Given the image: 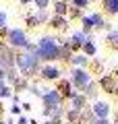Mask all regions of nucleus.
Returning <instances> with one entry per match:
<instances>
[{"label":"nucleus","mask_w":118,"mask_h":124,"mask_svg":"<svg viewBox=\"0 0 118 124\" xmlns=\"http://www.w3.org/2000/svg\"><path fill=\"white\" fill-rule=\"evenodd\" d=\"M58 101H60V95H58L56 91H48V93H44V103H46V108H56L58 106Z\"/></svg>","instance_id":"nucleus-5"},{"label":"nucleus","mask_w":118,"mask_h":124,"mask_svg":"<svg viewBox=\"0 0 118 124\" xmlns=\"http://www.w3.org/2000/svg\"><path fill=\"white\" fill-rule=\"evenodd\" d=\"M95 124H108V120H106V118H101V120H97Z\"/></svg>","instance_id":"nucleus-22"},{"label":"nucleus","mask_w":118,"mask_h":124,"mask_svg":"<svg viewBox=\"0 0 118 124\" xmlns=\"http://www.w3.org/2000/svg\"><path fill=\"white\" fill-rule=\"evenodd\" d=\"M93 112H95L100 118H106V116H108V112H110V106H108V103H95Z\"/></svg>","instance_id":"nucleus-6"},{"label":"nucleus","mask_w":118,"mask_h":124,"mask_svg":"<svg viewBox=\"0 0 118 124\" xmlns=\"http://www.w3.org/2000/svg\"><path fill=\"white\" fill-rule=\"evenodd\" d=\"M73 103H75V108H81L83 106V97H75L73 95Z\"/></svg>","instance_id":"nucleus-15"},{"label":"nucleus","mask_w":118,"mask_h":124,"mask_svg":"<svg viewBox=\"0 0 118 124\" xmlns=\"http://www.w3.org/2000/svg\"><path fill=\"white\" fill-rule=\"evenodd\" d=\"M106 8L110 13H118V0H106Z\"/></svg>","instance_id":"nucleus-9"},{"label":"nucleus","mask_w":118,"mask_h":124,"mask_svg":"<svg viewBox=\"0 0 118 124\" xmlns=\"http://www.w3.org/2000/svg\"><path fill=\"white\" fill-rule=\"evenodd\" d=\"M0 95H8V89H6L2 83H0Z\"/></svg>","instance_id":"nucleus-20"},{"label":"nucleus","mask_w":118,"mask_h":124,"mask_svg":"<svg viewBox=\"0 0 118 124\" xmlns=\"http://www.w3.org/2000/svg\"><path fill=\"white\" fill-rule=\"evenodd\" d=\"M60 91L64 93V95H68V97L75 95V91H70V83H68V81H62V83H60Z\"/></svg>","instance_id":"nucleus-8"},{"label":"nucleus","mask_w":118,"mask_h":124,"mask_svg":"<svg viewBox=\"0 0 118 124\" xmlns=\"http://www.w3.org/2000/svg\"><path fill=\"white\" fill-rule=\"evenodd\" d=\"M42 75H44L46 79H56L60 72H58V68H54V66H46L44 70H42Z\"/></svg>","instance_id":"nucleus-7"},{"label":"nucleus","mask_w":118,"mask_h":124,"mask_svg":"<svg viewBox=\"0 0 118 124\" xmlns=\"http://www.w3.org/2000/svg\"><path fill=\"white\" fill-rule=\"evenodd\" d=\"M21 2H29V0H21Z\"/></svg>","instance_id":"nucleus-23"},{"label":"nucleus","mask_w":118,"mask_h":124,"mask_svg":"<svg viewBox=\"0 0 118 124\" xmlns=\"http://www.w3.org/2000/svg\"><path fill=\"white\" fill-rule=\"evenodd\" d=\"M85 52H87V54H95V46H93L91 41H89V44H85Z\"/></svg>","instance_id":"nucleus-14"},{"label":"nucleus","mask_w":118,"mask_h":124,"mask_svg":"<svg viewBox=\"0 0 118 124\" xmlns=\"http://www.w3.org/2000/svg\"><path fill=\"white\" fill-rule=\"evenodd\" d=\"M0 79H2V70H0Z\"/></svg>","instance_id":"nucleus-24"},{"label":"nucleus","mask_w":118,"mask_h":124,"mask_svg":"<svg viewBox=\"0 0 118 124\" xmlns=\"http://www.w3.org/2000/svg\"><path fill=\"white\" fill-rule=\"evenodd\" d=\"M87 2H89V0H73V4H75V6H79V8H81V6H85Z\"/></svg>","instance_id":"nucleus-17"},{"label":"nucleus","mask_w":118,"mask_h":124,"mask_svg":"<svg viewBox=\"0 0 118 124\" xmlns=\"http://www.w3.org/2000/svg\"><path fill=\"white\" fill-rule=\"evenodd\" d=\"M64 10H66V6L62 4V2H58V4H56V13H58V15H62Z\"/></svg>","instance_id":"nucleus-16"},{"label":"nucleus","mask_w":118,"mask_h":124,"mask_svg":"<svg viewBox=\"0 0 118 124\" xmlns=\"http://www.w3.org/2000/svg\"><path fill=\"white\" fill-rule=\"evenodd\" d=\"M73 81H75V85H79V87H87L89 85V75L85 70H75L73 72Z\"/></svg>","instance_id":"nucleus-4"},{"label":"nucleus","mask_w":118,"mask_h":124,"mask_svg":"<svg viewBox=\"0 0 118 124\" xmlns=\"http://www.w3.org/2000/svg\"><path fill=\"white\" fill-rule=\"evenodd\" d=\"M108 39H110V41H114V44H118V31H116V33H110Z\"/></svg>","instance_id":"nucleus-18"},{"label":"nucleus","mask_w":118,"mask_h":124,"mask_svg":"<svg viewBox=\"0 0 118 124\" xmlns=\"http://www.w3.org/2000/svg\"><path fill=\"white\" fill-rule=\"evenodd\" d=\"M52 25H54V27H58V29H62V27H64V19H60V17L56 19V17H54V21H52Z\"/></svg>","instance_id":"nucleus-13"},{"label":"nucleus","mask_w":118,"mask_h":124,"mask_svg":"<svg viewBox=\"0 0 118 124\" xmlns=\"http://www.w3.org/2000/svg\"><path fill=\"white\" fill-rule=\"evenodd\" d=\"M37 56H42L44 60H54V58H58V56H60V50H58L56 41L50 39V37L39 39V44H37Z\"/></svg>","instance_id":"nucleus-1"},{"label":"nucleus","mask_w":118,"mask_h":124,"mask_svg":"<svg viewBox=\"0 0 118 124\" xmlns=\"http://www.w3.org/2000/svg\"><path fill=\"white\" fill-rule=\"evenodd\" d=\"M35 66H37V58L31 56V54L19 58V68H21L25 75H27V72H31V70H35Z\"/></svg>","instance_id":"nucleus-2"},{"label":"nucleus","mask_w":118,"mask_h":124,"mask_svg":"<svg viewBox=\"0 0 118 124\" xmlns=\"http://www.w3.org/2000/svg\"><path fill=\"white\" fill-rule=\"evenodd\" d=\"M81 41H83V35H81V33H75L73 39H70V46H79Z\"/></svg>","instance_id":"nucleus-11"},{"label":"nucleus","mask_w":118,"mask_h":124,"mask_svg":"<svg viewBox=\"0 0 118 124\" xmlns=\"http://www.w3.org/2000/svg\"><path fill=\"white\" fill-rule=\"evenodd\" d=\"M73 62H75V64H79V66H83V64H87V58H85V56H75Z\"/></svg>","instance_id":"nucleus-12"},{"label":"nucleus","mask_w":118,"mask_h":124,"mask_svg":"<svg viewBox=\"0 0 118 124\" xmlns=\"http://www.w3.org/2000/svg\"><path fill=\"white\" fill-rule=\"evenodd\" d=\"M8 41L13 46H27V37H25V33H23L21 29H13L8 33Z\"/></svg>","instance_id":"nucleus-3"},{"label":"nucleus","mask_w":118,"mask_h":124,"mask_svg":"<svg viewBox=\"0 0 118 124\" xmlns=\"http://www.w3.org/2000/svg\"><path fill=\"white\" fill-rule=\"evenodd\" d=\"M2 25H6V15L4 13H0V27Z\"/></svg>","instance_id":"nucleus-21"},{"label":"nucleus","mask_w":118,"mask_h":124,"mask_svg":"<svg viewBox=\"0 0 118 124\" xmlns=\"http://www.w3.org/2000/svg\"><path fill=\"white\" fill-rule=\"evenodd\" d=\"M35 2H37L39 8H46V6H48V0H35Z\"/></svg>","instance_id":"nucleus-19"},{"label":"nucleus","mask_w":118,"mask_h":124,"mask_svg":"<svg viewBox=\"0 0 118 124\" xmlns=\"http://www.w3.org/2000/svg\"><path fill=\"white\" fill-rule=\"evenodd\" d=\"M101 85H104L106 89H110V93H114V83H112V79H101Z\"/></svg>","instance_id":"nucleus-10"}]
</instances>
